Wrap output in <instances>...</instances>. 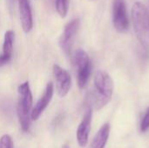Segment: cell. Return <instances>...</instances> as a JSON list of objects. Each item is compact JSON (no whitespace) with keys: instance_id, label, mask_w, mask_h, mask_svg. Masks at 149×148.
<instances>
[{"instance_id":"6da1fadb","label":"cell","mask_w":149,"mask_h":148,"mask_svg":"<svg viewBox=\"0 0 149 148\" xmlns=\"http://www.w3.org/2000/svg\"><path fill=\"white\" fill-rule=\"evenodd\" d=\"M113 93V81L105 71H98L93 80V101L96 110L102 109L112 99Z\"/></svg>"},{"instance_id":"7c38bea8","label":"cell","mask_w":149,"mask_h":148,"mask_svg":"<svg viewBox=\"0 0 149 148\" xmlns=\"http://www.w3.org/2000/svg\"><path fill=\"white\" fill-rule=\"evenodd\" d=\"M15 40V33L12 30H9L4 33L3 43V54L12 57L13 44Z\"/></svg>"},{"instance_id":"5b68a950","label":"cell","mask_w":149,"mask_h":148,"mask_svg":"<svg viewBox=\"0 0 149 148\" xmlns=\"http://www.w3.org/2000/svg\"><path fill=\"white\" fill-rule=\"evenodd\" d=\"M113 23L118 32L124 33L129 29V18L125 0H114L113 3Z\"/></svg>"},{"instance_id":"4fadbf2b","label":"cell","mask_w":149,"mask_h":148,"mask_svg":"<svg viewBox=\"0 0 149 148\" xmlns=\"http://www.w3.org/2000/svg\"><path fill=\"white\" fill-rule=\"evenodd\" d=\"M55 8L58 14L62 17L65 18L68 13L69 9V1L68 0H54Z\"/></svg>"},{"instance_id":"5bb4252c","label":"cell","mask_w":149,"mask_h":148,"mask_svg":"<svg viewBox=\"0 0 149 148\" xmlns=\"http://www.w3.org/2000/svg\"><path fill=\"white\" fill-rule=\"evenodd\" d=\"M0 148H13V141L10 135L4 134L0 138Z\"/></svg>"},{"instance_id":"2e32d148","label":"cell","mask_w":149,"mask_h":148,"mask_svg":"<svg viewBox=\"0 0 149 148\" xmlns=\"http://www.w3.org/2000/svg\"><path fill=\"white\" fill-rule=\"evenodd\" d=\"M11 59V57L10 56H7V55H4V54H1L0 55V67L7 65Z\"/></svg>"},{"instance_id":"3957f363","label":"cell","mask_w":149,"mask_h":148,"mask_svg":"<svg viewBox=\"0 0 149 148\" xmlns=\"http://www.w3.org/2000/svg\"><path fill=\"white\" fill-rule=\"evenodd\" d=\"M132 20L139 41L145 47H149V12L145 4L141 2L134 3Z\"/></svg>"},{"instance_id":"9a60e30c","label":"cell","mask_w":149,"mask_h":148,"mask_svg":"<svg viewBox=\"0 0 149 148\" xmlns=\"http://www.w3.org/2000/svg\"><path fill=\"white\" fill-rule=\"evenodd\" d=\"M149 129V107L148 108L143 119H142V121H141V132H146Z\"/></svg>"},{"instance_id":"ba28073f","label":"cell","mask_w":149,"mask_h":148,"mask_svg":"<svg viewBox=\"0 0 149 148\" xmlns=\"http://www.w3.org/2000/svg\"><path fill=\"white\" fill-rule=\"evenodd\" d=\"M54 92V86L52 82H49L46 85L45 92L43 95L39 98L38 102L36 103L35 106L32 108L31 113V120H38L44 111L46 109L48 105L50 104Z\"/></svg>"},{"instance_id":"277c9868","label":"cell","mask_w":149,"mask_h":148,"mask_svg":"<svg viewBox=\"0 0 149 148\" xmlns=\"http://www.w3.org/2000/svg\"><path fill=\"white\" fill-rule=\"evenodd\" d=\"M74 59L77 67L78 86L79 89H84L91 76L92 63L88 54L83 49H78L76 51Z\"/></svg>"},{"instance_id":"30bf717a","label":"cell","mask_w":149,"mask_h":148,"mask_svg":"<svg viewBox=\"0 0 149 148\" xmlns=\"http://www.w3.org/2000/svg\"><path fill=\"white\" fill-rule=\"evenodd\" d=\"M19 17L22 29L24 33H29L33 27L32 12L29 0H17Z\"/></svg>"},{"instance_id":"8fae6325","label":"cell","mask_w":149,"mask_h":148,"mask_svg":"<svg viewBox=\"0 0 149 148\" xmlns=\"http://www.w3.org/2000/svg\"><path fill=\"white\" fill-rule=\"evenodd\" d=\"M109 134H110V125H109V123H106L100 127V129L96 133V135L93 140L91 148L105 147V146L108 140Z\"/></svg>"},{"instance_id":"7a4b0ae2","label":"cell","mask_w":149,"mask_h":148,"mask_svg":"<svg viewBox=\"0 0 149 148\" xmlns=\"http://www.w3.org/2000/svg\"><path fill=\"white\" fill-rule=\"evenodd\" d=\"M18 100L17 106V114L20 126L24 132H27L30 128L31 113L32 110V94L30 84L25 81L17 87Z\"/></svg>"},{"instance_id":"e0dca14e","label":"cell","mask_w":149,"mask_h":148,"mask_svg":"<svg viewBox=\"0 0 149 148\" xmlns=\"http://www.w3.org/2000/svg\"><path fill=\"white\" fill-rule=\"evenodd\" d=\"M62 148H70V147H68L67 145H65V146H63V147H62Z\"/></svg>"},{"instance_id":"8992f818","label":"cell","mask_w":149,"mask_h":148,"mask_svg":"<svg viewBox=\"0 0 149 148\" xmlns=\"http://www.w3.org/2000/svg\"><path fill=\"white\" fill-rule=\"evenodd\" d=\"M52 73L56 81V90L59 97H65L72 87V77L70 73L58 65H53Z\"/></svg>"},{"instance_id":"9c48e42d","label":"cell","mask_w":149,"mask_h":148,"mask_svg":"<svg viewBox=\"0 0 149 148\" xmlns=\"http://www.w3.org/2000/svg\"><path fill=\"white\" fill-rule=\"evenodd\" d=\"M92 119H93V110H92V108L89 107L86 111L85 115H84L80 124L78 126L77 133H76L78 144L82 147H86L88 142L89 134H90V131H91Z\"/></svg>"},{"instance_id":"52a82bcc","label":"cell","mask_w":149,"mask_h":148,"mask_svg":"<svg viewBox=\"0 0 149 148\" xmlns=\"http://www.w3.org/2000/svg\"><path fill=\"white\" fill-rule=\"evenodd\" d=\"M79 28V20L78 18H74L71 20L64 27V31L59 39V45L65 53H69L71 51Z\"/></svg>"}]
</instances>
